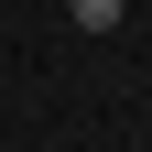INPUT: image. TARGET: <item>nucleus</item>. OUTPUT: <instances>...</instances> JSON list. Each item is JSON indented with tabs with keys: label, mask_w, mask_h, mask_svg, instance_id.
Wrapping results in <instances>:
<instances>
[{
	"label": "nucleus",
	"mask_w": 152,
	"mask_h": 152,
	"mask_svg": "<svg viewBox=\"0 0 152 152\" xmlns=\"http://www.w3.org/2000/svg\"><path fill=\"white\" fill-rule=\"evenodd\" d=\"M65 11H76V33H120V11H130V0H65Z\"/></svg>",
	"instance_id": "nucleus-1"
}]
</instances>
